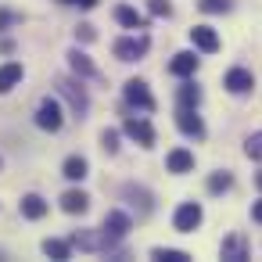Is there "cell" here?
Wrapping results in <instances>:
<instances>
[{
    "label": "cell",
    "instance_id": "1",
    "mask_svg": "<svg viewBox=\"0 0 262 262\" xmlns=\"http://www.w3.org/2000/svg\"><path fill=\"white\" fill-rule=\"evenodd\" d=\"M58 94L69 101V108H72L76 119H86V112H90V97H86V90H83L76 79H58Z\"/></svg>",
    "mask_w": 262,
    "mask_h": 262
},
{
    "label": "cell",
    "instance_id": "2",
    "mask_svg": "<svg viewBox=\"0 0 262 262\" xmlns=\"http://www.w3.org/2000/svg\"><path fill=\"white\" fill-rule=\"evenodd\" d=\"M147 47H151V40L140 33V36H122V40H115V58L119 61H140L144 54H147Z\"/></svg>",
    "mask_w": 262,
    "mask_h": 262
},
{
    "label": "cell",
    "instance_id": "3",
    "mask_svg": "<svg viewBox=\"0 0 262 262\" xmlns=\"http://www.w3.org/2000/svg\"><path fill=\"white\" fill-rule=\"evenodd\" d=\"M122 97H126V104H129V108L155 112V97H151V90H147V83H144V79H129V83L122 86Z\"/></svg>",
    "mask_w": 262,
    "mask_h": 262
},
{
    "label": "cell",
    "instance_id": "4",
    "mask_svg": "<svg viewBox=\"0 0 262 262\" xmlns=\"http://www.w3.org/2000/svg\"><path fill=\"white\" fill-rule=\"evenodd\" d=\"M201 205L198 201H183L180 208H176V215H172V226H176V233H194L198 226H201Z\"/></svg>",
    "mask_w": 262,
    "mask_h": 262
},
{
    "label": "cell",
    "instance_id": "5",
    "mask_svg": "<svg viewBox=\"0 0 262 262\" xmlns=\"http://www.w3.org/2000/svg\"><path fill=\"white\" fill-rule=\"evenodd\" d=\"M36 126L47 129V133H58L61 129V104L58 97H43L40 108H36Z\"/></svg>",
    "mask_w": 262,
    "mask_h": 262
},
{
    "label": "cell",
    "instance_id": "6",
    "mask_svg": "<svg viewBox=\"0 0 262 262\" xmlns=\"http://www.w3.org/2000/svg\"><path fill=\"white\" fill-rule=\"evenodd\" d=\"M122 129H126V137H129V140H137L140 147H151V144H155V129H151V122H147V119L129 115V119L122 122Z\"/></svg>",
    "mask_w": 262,
    "mask_h": 262
},
{
    "label": "cell",
    "instance_id": "7",
    "mask_svg": "<svg viewBox=\"0 0 262 262\" xmlns=\"http://www.w3.org/2000/svg\"><path fill=\"white\" fill-rule=\"evenodd\" d=\"M169 72H172L176 79H190V76L198 72V54H194V51H180V54L169 61Z\"/></svg>",
    "mask_w": 262,
    "mask_h": 262
},
{
    "label": "cell",
    "instance_id": "8",
    "mask_svg": "<svg viewBox=\"0 0 262 262\" xmlns=\"http://www.w3.org/2000/svg\"><path fill=\"white\" fill-rule=\"evenodd\" d=\"M223 86H226L230 94H237V97H241V94H248V90L255 86V76H251L248 69H230V72H226V79H223Z\"/></svg>",
    "mask_w": 262,
    "mask_h": 262
},
{
    "label": "cell",
    "instance_id": "9",
    "mask_svg": "<svg viewBox=\"0 0 262 262\" xmlns=\"http://www.w3.org/2000/svg\"><path fill=\"white\" fill-rule=\"evenodd\" d=\"M176 126H180V133H187V137H194V140L205 137V122L194 115V108H180V112H176Z\"/></svg>",
    "mask_w": 262,
    "mask_h": 262
},
{
    "label": "cell",
    "instance_id": "10",
    "mask_svg": "<svg viewBox=\"0 0 262 262\" xmlns=\"http://www.w3.org/2000/svg\"><path fill=\"white\" fill-rule=\"evenodd\" d=\"M190 40H194V47L205 51V54H215V51H219V36H215V29H208V26H194V29H190Z\"/></svg>",
    "mask_w": 262,
    "mask_h": 262
},
{
    "label": "cell",
    "instance_id": "11",
    "mask_svg": "<svg viewBox=\"0 0 262 262\" xmlns=\"http://www.w3.org/2000/svg\"><path fill=\"white\" fill-rule=\"evenodd\" d=\"M104 233H108L112 241H122V237L129 233V215H126V212H108V215H104Z\"/></svg>",
    "mask_w": 262,
    "mask_h": 262
},
{
    "label": "cell",
    "instance_id": "12",
    "mask_svg": "<svg viewBox=\"0 0 262 262\" xmlns=\"http://www.w3.org/2000/svg\"><path fill=\"white\" fill-rule=\"evenodd\" d=\"M115 22L126 26V29H147V18H144L137 8H129V4H119V8H115Z\"/></svg>",
    "mask_w": 262,
    "mask_h": 262
},
{
    "label": "cell",
    "instance_id": "13",
    "mask_svg": "<svg viewBox=\"0 0 262 262\" xmlns=\"http://www.w3.org/2000/svg\"><path fill=\"white\" fill-rule=\"evenodd\" d=\"M18 83H22V65H18V61L0 65V94H11Z\"/></svg>",
    "mask_w": 262,
    "mask_h": 262
},
{
    "label": "cell",
    "instance_id": "14",
    "mask_svg": "<svg viewBox=\"0 0 262 262\" xmlns=\"http://www.w3.org/2000/svg\"><path fill=\"white\" fill-rule=\"evenodd\" d=\"M165 169H169V172H190V169H194V155H190L187 147H176V151H169Z\"/></svg>",
    "mask_w": 262,
    "mask_h": 262
},
{
    "label": "cell",
    "instance_id": "15",
    "mask_svg": "<svg viewBox=\"0 0 262 262\" xmlns=\"http://www.w3.org/2000/svg\"><path fill=\"white\" fill-rule=\"evenodd\" d=\"M61 208H65L69 215H79V212L90 208V198H86L83 190H65V194H61Z\"/></svg>",
    "mask_w": 262,
    "mask_h": 262
},
{
    "label": "cell",
    "instance_id": "16",
    "mask_svg": "<svg viewBox=\"0 0 262 262\" xmlns=\"http://www.w3.org/2000/svg\"><path fill=\"white\" fill-rule=\"evenodd\" d=\"M223 258L226 262H244L248 258V248H244V237L241 233H233V237L223 241Z\"/></svg>",
    "mask_w": 262,
    "mask_h": 262
},
{
    "label": "cell",
    "instance_id": "17",
    "mask_svg": "<svg viewBox=\"0 0 262 262\" xmlns=\"http://www.w3.org/2000/svg\"><path fill=\"white\" fill-rule=\"evenodd\" d=\"M69 65H72V72H76V76H86V79H94V76H97L94 61H90L83 51H69Z\"/></svg>",
    "mask_w": 262,
    "mask_h": 262
},
{
    "label": "cell",
    "instance_id": "18",
    "mask_svg": "<svg viewBox=\"0 0 262 262\" xmlns=\"http://www.w3.org/2000/svg\"><path fill=\"white\" fill-rule=\"evenodd\" d=\"M22 215H26V219H43V215H47V201H43L40 194H26V198H22Z\"/></svg>",
    "mask_w": 262,
    "mask_h": 262
},
{
    "label": "cell",
    "instance_id": "19",
    "mask_svg": "<svg viewBox=\"0 0 262 262\" xmlns=\"http://www.w3.org/2000/svg\"><path fill=\"white\" fill-rule=\"evenodd\" d=\"M86 158H79V155H72V158H65V165H61V176L65 180H83L86 176Z\"/></svg>",
    "mask_w": 262,
    "mask_h": 262
},
{
    "label": "cell",
    "instance_id": "20",
    "mask_svg": "<svg viewBox=\"0 0 262 262\" xmlns=\"http://www.w3.org/2000/svg\"><path fill=\"white\" fill-rule=\"evenodd\" d=\"M43 255H47V258L65 262V258H72V248H69L65 241H51V237H47V241H43Z\"/></svg>",
    "mask_w": 262,
    "mask_h": 262
},
{
    "label": "cell",
    "instance_id": "21",
    "mask_svg": "<svg viewBox=\"0 0 262 262\" xmlns=\"http://www.w3.org/2000/svg\"><path fill=\"white\" fill-rule=\"evenodd\" d=\"M176 101H180V108H198L201 90H198L194 83H183V86H180V94H176Z\"/></svg>",
    "mask_w": 262,
    "mask_h": 262
},
{
    "label": "cell",
    "instance_id": "22",
    "mask_svg": "<svg viewBox=\"0 0 262 262\" xmlns=\"http://www.w3.org/2000/svg\"><path fill=\"white\" fill-rule=\"evenodd\" d=\"M151 258H158V262H190V255L187 251H176V248H155Z\"/></svg>",
    "mask_w": 262,
    "mask_h": 262
},
{
    "label": "cell",
    "instance_id": "23",
    "mask_svg": "<svg viewBox=\"0 0 262 262\" xmlns=\"http://www.w3.org/2000/svg\"><path fill=\"white\" fill-rule=\"evenodd\" d=\"M230 183H233V176H230V172H212V176H208V190H212V194L230 190Z\"/></svg>",
    "mask_w": 262,
    "mask_h": 262
},
{
    "label": "cell",
    "instance_id": "24",
    "mask_svg": "<svg viewBox=\"0 0 262 262\" xmlns=\"http://www.w3.org/2000/svg\"><path fill=\"white\" fill-rule=\"evenodd\" d=\"M244 155H248V158H255V162H262V129H258V133H251V137L244 140Z\"/></svg>",
    "mask_w": 262,
    "mask_h": 262
},
{
    "label": "cell",
    "instance_id": "25",
    "mask_svg": "<svg viewBox=\"0 0 262 262\" xmlns=\"http://www.w3.org/2000/svg\"><path fill=\"white\" fill-rule=\"evenodd\" d=\"M198 8H201L205 15H219V11L230 8V0H198Z\"/></svg>",
    "mask_w": 262,
    "mask_h": 262
},
{
    "label": "cell",
    "instance_id": "26",
    "mask_svg": "<svg viewBox=\"0 0 262 262\" xmlns=\"http://www.w3.org/2000/svg\"><path fill=\"white\" fill-rule=\"evenodd\" d=\"M101 147H104L108 155H115V151H119V133H115V129H104V133H101Z\"/></svg>",
    "mask_w": 262,
    "mask_h": 262
},
{
    "label": "cell",
    "instance_id": "27",
    "mask_svg": "<svg viewBox=\"0 0 262 262\" xmlns=\"http://www.w3.org/2000/svg\"><path fill=\"white\" fill-rule=\"evenodd\" d=\"M147 11H151V15H158V18H165L172 8H169V0H147Z\"/></svg>",
    "mask_w": 262,
    "mask_h": 262
},
{
    "label": "cell",
    "instance_id": "28",
    "mask_svg": "<svg viewBox=\"0 0 262 262\" xmlns=\"http://www.w3.org/2000/svg\"><path fill=\"white\" fill-rule=\"evenodd\" d=\"M18 22V15H11V11H0V29H8V26H15Z\"/></svg>",
    "mask_w": 262,
    "mask_h": 262
},
{
    "label": "cell",
    "instance_id": "29",
    "mask_svg": "<svg viewBox=\"0 0 262 262\" xmlns=\"http://www.w3.org/2000/svg\"><path fill=\"white\" fill-rule=\"evenodd\" d=\"M61 4H72V8H83V11H90L97 0H61Z\"/></svg>",
    "mask_w": 262,
    "mask_h": 262
},
{
    "label": "cell",
    "instance_id": "30",
    "mask_svg": "<svg viewBox=\"0 0 262 262\" xmlns=\"http://www.w3.org/2000/svg\"><path fill=\"white\" fill-rule=\"evenodd\" d=\"M76 36H79V40H94V26H79Z\"/></svg>",
    "mask_w": 262,
    "mask_h": 262
},
{
    "label": "cell",
    "instance_id": "31",
    "mask_svg": "<svg viewBox=\"0 0 262 262\" xmlns=\"http://www.w3.org/2000/svg\"><path fill=\"white\" fill-rule=\"evenodd\" d=\"M251 219H255V223H262V201H255V208H251Z\"/></svg>",
    "mask_w": 262,
    "mask_h": 262
},
{
    "label": "cell",
    "instance_id": "32",
    "mask_svg": "<svg viewBox=\"0 0 262 262\" xmlns=\"http://www.w3.org/2000/svg\"><path fill=\"white\" fill-rule=\"evenodd\" d=\"M255 183H258V190H262V172H258V176H255Z\"/></svg>",
    "mask_w": 262,
    "mask_h": 262
},
{
    "label": "cell",
    "instance_id": "33",
    "mask_svg": "<svg viewBox=\"0 0 262 262\" xmlns=\"http://www.w3.org/2000/svg\"><path fill=\"white\" fill-rule=\"evenodd\" d=\"M0 165H4V162H0Z\"/></svg>",
    "mask_w": 262,
    "mask_h": 262
}]
</instances>
